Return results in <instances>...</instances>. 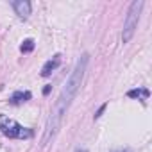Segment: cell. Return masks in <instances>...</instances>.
<instances>
[{"mask_svg":"<svg viewBox=\"0 0 152 152\" xmlns=\"http://www.w3.org/2000/svg\"><path fill=\"white\" fill-rule=\"evenodd\" d=\"M88 61H90V56L88 54H83L77 61V64H75L73 72L70 73L68 81L64 83L63 86V91L61 95L57 97L52 111H50V116L47 120V127H45V132H43V138H41V143L47 145L54 140V136L57 134L61 124H63V118L66 115V111L70 109L72 106V100L77 97L79 93V88L83 84V79H84V73H86V66H88Z\"/></svg>","mask_w":152,"mask_h":152,"instance_id":"obj_1","label":"cell"},{"mask_svg":"<svg viewBox=\"0 0 152 152\" xmlns=\"http://www.w3.org/2000/svg\"><path fill=\"white\" fill-rule=\"evenodd\" d=\"M141 9H143V0H134V2L131 4V7H129V11H127L125 23H124V32H122L124 43L131 41V38L134 36V32H136V29H138V22H140Z\"/></svg>","mask_w":152,"mask_h":152,"instance_id":"obj_2","label":"cell"},{"mask_svg":"<svg viewBox=\"0 0 152 152\" xmlns=\"http://www.w3.org/2000/svg\"><path fill=\"white\" fill-rule=\"evenodd\" d=\"M0 131H2L4 136L7 138H16V140H27L32 136V131L31 129H25L22 127L16 120L9 118V116H0Z\"/></svg>","mask_w":152,"mask_h":152,"instance_id":"obj_3","label":"cell"},{"mask_svg":"<svg viewBox=\"0 0 152 152\" xmlns=\"http://www.w3.org/2000/svg\"><path fill=\"white\" fill-rule=\"evenodd\" d=\"M31 2L29 0H15L13 2V9H15V13L20 16V18H29V15H31Z\"/></svg>","mask_w":152,"mask_h":152,"instance_id":"obj_4","label":"cell"},{"mask_svg":"<svg viewBox=\"0 0 152 152\" xmlns=\"http://www.w3.org/2000/svg\"><path fill=\"white\" fill-rule=\"evenodd\" d=\"M59 64H61V56H59V54H56L52 59H48V61L43 64V68H41V75H43V77H48V75H50V73H52Z\"/></svg>","mask_w":152,"mask_h":152,"instance_id":"obj_5","label":"cell"},{"mask_svg":"<svg viewBox=\"0 0 152 152\" xmlns=\"http://www.w3.org/2000/svg\"><path fill=\"white\" fill-rule=\"evenodd\" d=\"M31 91H15L13 95H11V99H9V102L13 104V106H18V104H22V102H27V100H31Z\"/></svg>","mask_w":152,"mask_h":152,"instance_id":"obj_6","label":"cell"},{"mask_svg":"<svg viewBox=\"0 0 152 152\" xmlns=\"http://www.w3.org/2000/svg\"><path fill=\"white\" fill-rule=\"evenodd\" d=\"M127 97H131V99H148V90H145V88H138V90H131V91H127Z\"/></svg>","mask_w":152,"mask_h":152,"instance_id":"obj_7","label":"cell"},{"mask_svg":"<svg viewBox=\"0 0 152 152\" xmlns=\"http://www.w3.org/2000/svg\"><path fill=\"white\" fill-rule=\"evenodd\" d=\"M20 50H22L23 54H29V52H32V50H34V41H32V39H25V41L22 43Z\"/></svg>","mask_w":152,"mask_h":152,"instance_id":"obj_8","label":"cell"},{"mask_svg":"<svg viewBox=\"0 0 152 152\" xmlns=\"http://www.w3.org/2000/svg\"><path fill=\"white\" fill-rule=\"evenodd\" d=\"M104 109H106V104H104V106H102V107H100V109L97 111V115H95V118H99V116L102 115V111H104Z\"/></svg>","mask_w":152,"mask_h":152,"instance_id":"obj_9","label":"cell"},{"mask_svg":"<svg viewBox=\"0 0 152 152\" xmlns=\"http://www.w3.org/2000/svg\"><path fill=\"white\" fill-rule=\"evenodd\" d=\"M43 93H45V95H48V93H50V86H47V88L43 90Z\"/></svg>","mask_w":152,"mask_h":152,"instance_id":"obj_10","label":"cell"},{"mask_svg":"<svg viewBox=\"0 0 152 152\" xmlns=\"http://www.w3.org/2000/svg\"><path fill=\"white\" fill-rule=\"evenodd\" d=\"M75 152H88V150H84V148H77Z\"/></svg>","mask_w":152,"mask_h":152,"instance_id":"obj_11","label":"cell"},{"mask_svg":"<svg viewBox=\"0 0 152 152\" xmlns=\"http://www.w3.org/2000/svg\"><path fill=\"white\" fill-rule=\"evenodd\" d=\"M115 152H127V150H115Z\"/></svg>","mask_w":152,"mask_h":152,"instance_id":"obj_12","label":"cell"}]
</instances>
